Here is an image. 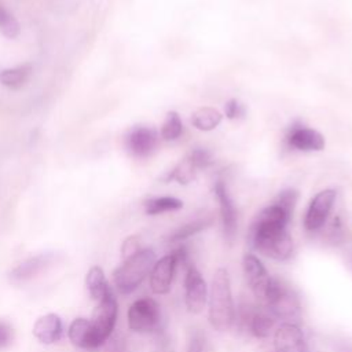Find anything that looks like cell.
<instances>
[{"label": "cell", "mask_w": 352, "mask_h": 352, "mask_svg": "<svg viewBox=\"0 0 352 352\" xmlns=\"http://www.w3.org/2000/svg\"><path fill=\"white\" fill-rule=\"evenodd\" d=\"M290 217L275 204L264 208L252 223L249 243L267 257L285 261L293 254V241L286 231Z\"/></svg>", "instance_id": "1"}, {"label": "cell", "mask_w": 352, "mask_h": 352, "mask_svg": "<svg viewBox=\"0 0 352 352\" xmlns=\"http://www.w3.org/2000/svg\"><path fill=\"white\" fill-rule=\"evenodd\" d=\"M235 318L228 272L219 268L212 279L209 296V322L213 329L226 331L231 327Z\"/></svg>", "instance_id": "2"}, {"label": "cell", "mask_w": 352, "mask_h": 352, "mask_svg": "<svg viewBox=\"0 0 352 352\" xmlns=\"http://www.w3.org/2000/svg\"><path fill=\"white\" fill-rule=\"evenodd\" d=\"M154 264L155 253L151 249H140L133 256L125 258L124 264L114 271V283L117 289L124 294L133 292L148 272H151Z\"/></svg>", "instance_id": "3"}, {"label": "cell", "mask_w": 352, "mask_h": 352, "mask_svg": "<svg viewBox=\"0 0 352 352\" xmlns=\"http://www.w3.org/2000/svg\"><path fill=\"white\" fill-rule=\"evenodd\" d=\"M263 304L274 318L286 323H294L300 318L301 307L297 294L278 278H271Z\"/></svg>", "instance_id": "4"}, {"label": "cell", "mask_w": 352, "mask_h": 352, "mask_svg": "<svg viewBox=\"0 0 352 352\" xmlns=\"http://www.w3.org/2000/svg\"><path fill=\"white\" fill-rule=\"evenodd\" d=\"M160 307L148 297L136 300L128 309V324L133 331H153L160 323Z\"/></svg>", "instance_id": "5"}, {"label": "cell", "mask_w": 352, "mask_h": 352, "mask_svg": "<svg viewBox=\"0 0 352 352\" xmlns=\"http://www.w3.org/2000/svg\"><path fill=\"white\" fill-rule=\"evenodd\" d=\"M117 312H118L117 300H116L113 292H109L99 301L98 307L94 311L92 320H91L94 330L102 344L109 338V336L111 334V331L114 329Z\"/></svg>", "instance_id": "6"}, {"label": "cell", "mask_w": 352, "mask_h": 352, "mask_svg": "<svg viewBox=\"0 0 352 352\" xmlns=\"http://www.w3.org/2000/svg\"><path fill=\"white\" fill-rule=\"evenodd\" d=\"M336 195L337 192L334 190L326 188L311 199L304 219V226L308 231H316L324 224L336 201Z\"/></svg>", "instance_id": "7"}, {"label": "cell", "mask_w": 352, "mask_h": 352, "mask_svg": "<svg viewBox=\"0 0 352 352\" xmlns=\"http://www.w3.org/2000/svg\"><path fill=\"white\" fill-rule=\"evenodd\" d=\"M157 144L158 133L150 126H133L125 136V148L131 155L136 158L151 155Z\"/></svg>", "instance_id": "8"}, {"label": "cell", "mask_w": 352, "mask_h": 352, "mask_svg": "<svg viewBox=\"0 0 352 352\" xmlns=\"http://www.w3.org/2000/svg\"><path fill=\"white\" fill-rule=\"evenodd\" d=\"M184 289H186V307L192 314H199L206 302L208 289L205 279L202 278L201 272L194 267L188 265L184 279Z\"/></svg>", "instance_id": "9"}, {"label": "cell", "mask_w": 352, "mask_h": 352, "mask_svg": "<svg viewBox=\"0 0 352 352\" xmlns=\"http://www.w3.org/2000/svg\"><path fill=\"white\" fill-rule=\"evenodd\" d=\"M243 272L246 276V280L254 294V297L264 302L270 282H271V276L268 275L265 267L263 265V263L253 254L248 253L243 256Z\"/></svg>", "instance_id": "10"}, {"label": "cell", "mask_w": 352, "mask_h": 352, "mask_svg": "<svg viewBox=\"0 0 352 352\" xmlns=\"http://www.w3.org/2000/svg\"><path fill=\"white\" fill-rule=\"evenodd\" d=\"M276 352H309L305 337L296 323H283L275 333Z\"/></svg>", "instance_id": "11"}, {"label": "cell", "mask_w": 352, "mask_h": 352, "mask_svg": "<svg viewBox=\"0 0 352 352\" xmlns=\"http://www.w3.org/2000/svg\"><path fill=\"white\" fill-rule=\"evenodd\" d=\"M290 147L300 151H320L324 147V138L316 129L293 125L286 136Z\"/></svg>", "instance_id": "12"}, {"label": "cell", "mask_w": 352, "mask_h": 352, "mask_svg": "<svg viewBox=\"0 0 352 352\" xmlns=\"http://www.w3.org/2000/svg\"><path fill=\"white\" fill-rule=\"evenodd\" d=\"M214 194L219 201L220 208V217L223 224V232L227 241H232L236 232V210L232 204V199L228 194L227 186L223 182H217L214 184Z\"/></svg>", "instance_id": "13"}, {"label": "cell", "mask_w": 352, "mask_h": 352, "mask_svg": "<svg viewBox=\"0 0 352 352\" xmlns=\"http://www.w3.org/2000/svg\"><path fill=\"white\" fill-rule=\"evenodd\" d=\"M176 267V260L172 253L164 256L153 265L150 275V286L154 293L165 294L169 292Z\"/></svg>", "instance_id": "14"}, {"label": "cell", "mask_w": 352, "mask_h": 352, "mask_svg": "<svg viewBox=\"0 0 352 352\" xmlns=\"http://www.w3.org/2000/svg\"><path fill=\"white\" fill-rule=\"evenodd\" d=\"M69 338L74 345L82 349H96L102 345L91 320L84 318H77L72 322L69 327Z\"/></svg>", "instance_id": "15"}, {"label": "cell", "mask_w": 352, "mask_h": 352, "mask_svg": "<svg viewBox=\"0 0 352 352\" xmlns=\"http://www.w3.org/2000/svg\"><path fill=\"white\" fill-rule=\"evenodd\" d=\"M52 260L51 254H37L33 257L26 258L21 264H18L11 272H10V279L15 283L19 282H26L36 275H38Z\"/></svg>", "instance_id": "16"}, {"label": "cell", "mask_w": 352, "mask_h": 352, "mask_svg": "<svg viewBox=\"0 0 352 352\" xmlns=\"http://www.w3.org/2000/svg\"><path fill=\"white\" fill-rule=\"evenodd\" d=\"M63 333L62 320L55 314H47L38 318L33 327V334L36 338L44 344H54L56 342Z\"/></svg>", "instance_id": "17"}, {"label": "cell", "mask_w": 352, "mask_h": 352, "mask_svg": "<svg viewBox=\"0 0 352 352\" xmlns=\"http://www.w3.org/2000/svg\"><path fill=\"white\" fill-rule=\"evenodd\" d=\"M33 66L30 63H22L15 67H7L0 72V84L10 89L22 88L30 78Z\"/></svg>", "instance_id": "18"}, {"label": "cell", "mask_w": 352, "mask_h": 352, "mask_svg": "<svg viewBox=\"0 0 352 352\" xmlns=\"http://www.w3.org/2000/svg\"><path fill=\"white\" fill-rule=\"evenodd\" d=\"M275 318L271 315V312L264 308H254L250 322H249V331L257 337V338H265L270 336V331L274 326Z\"/></svg>", "instance_id": "19"}, {"label": "cell", "mask_w": 352, "mask_h": 352, "mask_svg": "<svg viewBox=\"0 0 352 352\" xmlns=\"http://www.w3.org/2000/svg\"><path fill=\"white\" fill-rule=\"evenodd\" d=\"M221 117L220 111L213 107H201L192 113L191 124L199 131H212L220 124Z\"/></svg>", "instance_id": "20"}, {"label": "cell", "mask_w": 352, "mask_h": 352, "mask_svg": "<svg viewBox=\"0 0 352 352\" xmlns=\"http://www.w3.org/2000/svg\"><path fill=\"white\" fill-rule=\"evenodd\" d=\"M87 286L94 300H102L109 292H111L104 274L100 267H92L87 274Z\"/></svg>", "instance_id": "21"}, {"label": "cell", "mask_w": 352, "mask_h": 352, "mask_svg": "<svg viewBox=\"0 0 352 352\" xmlns=\"http://www.w3.org/2000/svg\"><path fill=\"white\" fill-rule=\"evenodd\" d=\"M183 206V202L175 197H155L144 202V210L147 214H160L164 212L177 210Z\"/></svg>", "instance_id": "22"}, {"label": "cell", "mask_w": 352, "mask_h": 352, "mask_svg": "<svg viewBox=\"0 0 352 352\" xmlns=\"http://www.w3.org/2000/svg\"><path fill=\"white\" fill-rule=\"evenodd\" d=\"M212 224V217H202V219H197V220H192L190 223H186L184 226L179 227L169 238L170 242H180V241H184L187 239L188 236L199 232V231H204L205 228H208L209 226Z\"/></svg>", "instance_id": "23"}, {"label": "cell", "mask_w": 352, "mask_h": 352, "mask_svg": "<svg viewBox=\"0 0 352 352\" xmlns=\"http://www.w3.org/2000/svg\"><path fill=\"white\" fill-rule=\"evenodd\" d=\"M183 132V122L176 111H169L161 126V138L165 140H175Z\"/></svg>", "instance_id": "24"}, {"label": "cell", "mask_w": 352, "mask_h": 352, "mask_svg": "<svg viewBox=\"0 0 352 352\" xmlns=\"http://www.w3.org/2000/svg\"><path fill=\"white\" fill-rule=\"evenodd\" d=\"M0 33L7 38H15L21 33L19 22L1 3H0Z\"/></svg>", "instance_id": "25"}, {"label": "cell", "mask_w": 352, "mask_h": 352, "mask_svg": "<svg viewBox=\"0 0 352 352\" xmlns=\"http://www.w3.org/2000/svg\"><path fill=\"white\" fill-rule=\"evenodd\" d=\"M195 166L188 157L182 160L168 175V180H176L180 184L190 183L195 176Z\"/></svg>", "instance_id": "26"}, {"label": "cell", "mask_w": 352, "mask_h": 352, "mask_svg": "<svg viewBox=\"0 0 352 352\" xmlns=\"http://www.w3.org/2000/svg\"><path fill=\"white\" fill-rule=\"evenodd\" d=\"M297 199H298V192L293 188H287V190H283L279 192V195L275 198L274 204L278 205L289 217H292L294 206L297 204Z\"/></svg>", "instance_id": "27"}, {"label": "cell", "mask_w": 352, "mask_h": 352, "mask_svg": "<svg viewBox=\"0 0 352 352\" xmlns=\"http://www.w3.org/2000/svg\"><path fill=\"white\" fill-rule=\"evenodd\" d=\"M186 352H212V346L208 337L202 331L195 330L188 338Z\"/></svg>", "instance_id": "28"}, {"label": "cell", "mask_w": 352, "mask_h": 352, "mask_svg": "<svg viewBox=\"0 0 352 352\" xmlns=\"http://www.w3.org/2000/svg\"><path fill=\"white\" fill-rule=\"evenodd\" d=\"M187 157L190 158V161L194 164V166L197 169L198 168H206L213 162L210 153L206 148H202V147L194 148Z\"/></svg>", "instance_id": "29"}, {"label": "cell", "mask_w": 352, "mask_h": 352, "mask_svg": "<svg viewBox=\"0 0 352 352\" xmlns=\"http://www.w3.org/2000/svg\"><path fill=\"white\" fill-rule=\"evenodd\" d=\"M226 116L227 118L230 120H236V118H241L245 116V107L243 104L236 100V99H230L227 103H226Z\"/></svg>", "instance_id": "30"}, {"label": "cell", "mask_w": 352, "mask_h": 352, "mask_svg": "<svg viewBox=\"0 0 352 352\" xmlns=\"http://www.w3.org/2000/svg\"><path fill=\"white\" fill-rule=\"evenodd\" d=\"M140 250L139 248V239L138 236H129L122 243V248H121V252H122V257L124 258H128L131 256H133L135 253H138Z\"/></svg>", "instance_id": "31"}, {"label": "cell", "mask_w": 352, "mask_h": 352, "mask_svg": "<svg viewBox=\"0 0 352 352\" xmlns=\"http://www.w3.org/2000/svg\"><path fill=\"white\" fill-rule=\"evenodd\" d=\"M10 341H11V327L7 323L0 322V348L6 346Z\"/></svg>", "instance_id": "32"}]
</instances>
